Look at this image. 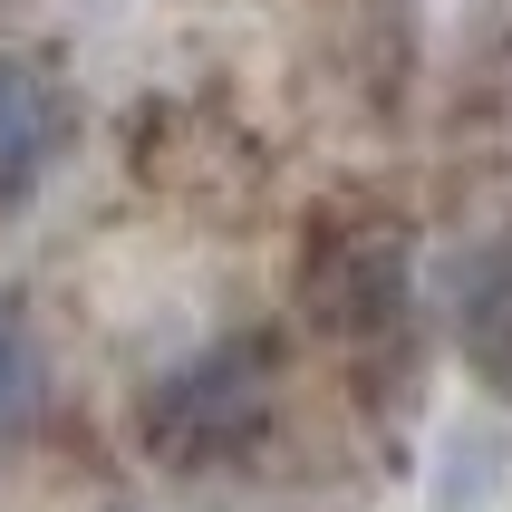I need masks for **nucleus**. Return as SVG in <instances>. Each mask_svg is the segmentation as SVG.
I'll return each instance as SVG.
<instances>
[{"label":"nucleus","mask_w":512,"mask_h":512,"mask_svg":"<svg viewBox=\"0 0 512 512\" xmlns=\"http://www.w3.org/2000/svg\"><path fill=\"white\" fill-rule=\"evenodd\" d=\"M261 416H271V368H261L252 339H223V348H203V358H184V368L145 397V435H155V455H174V464L252 445Z\"/></svg>","instance_id":"obj_1"},{"label":"nucleus","mask_w":512,"mask_h":512,"mask_svg":"<svg viewBox=\"0 0 512 512\" xmlns=\"http://www.w3.org/2000/svg\"><path fill=\"white\" fill-rule=\"evenodd\" d=\"M58 145H68V97L39 58L0 49V194H29V184H49Z\"/></svg>","instance_id":"obj_2"},{"label":"nucleus","mask_w":512,"mask_h":512,"mask_svg":"<svg viewBox=\"0 0 512 512\" xmlns=\"http://www.w3.org/2000/svg\"><path fill=\"white\" fill-rule=\"evenodd\" d=\"M39 406H49V358L29 339V319L0 300V445H20L39 426Z\"/></svg>","instance_id":"obj_3"}]
</instances>
